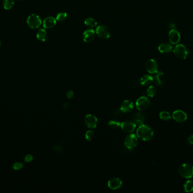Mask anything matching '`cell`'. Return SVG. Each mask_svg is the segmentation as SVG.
I'll use <instances>...</instances> for the list:
<instances>
[{
    "mask_svg": "<svg viewBox=\"0 0 193 193\" xmlns=\"http://www.w3.org/2000/svg\"><path fill=\"white\" fill-rule=\"evenodd\" d=\"M136 133L137 137L142 141H150L154 137V132L152 129L145 124L139 126Z\"/></svg>",
    "mask_w": 193,
    "mask_h": 193,
    "instance_id": "6da1fadb",
    "label": "cell"
},
{
    "mask_svg": "<svg viewBox=\"0 0 193 193\" xmlns=\"http://www.w3.org/2000/svg\"><path fill=\"white\" fill-rule=\"evenodd\" d=\"M174 53L176 56L180 59H186L189 55L188 49L182 44L176 45L174 48Z\"/></svg>",
    "mask_w": 193,
    "mask_h": 193,
    "instance_id": "7a4b0ae2",
    "label": "cell"
},
{
    "mask_svg": "<svg viewBox=\"0 0 193 193\" xmlns=\"http://www.w3.org/2000/svg\"><path fill=\"white\" fill-rule=\"evenodd\" d=\"M178 173L183 178H191L193 177V166L189 164H183L179 168Z\"/></svg>",
    "mask_w": 193,
    "mask_h": 193,
    "instance_id": "3957f363",
    "label": "cell"
},
{
    "mask_svg": "<svg viewBox=\"0 0 193 193\" xmlns=\"http://www.w3.org/2000/svg\"><path fill=\"white\" fill-rule=\"evenodd\" d=\"M27 23L31 29H37L41 25L42 22L39 15L35 14H32L28 16L27 20Z\"/></svg>",
    "mask_w": 193,
    "mask_h": 193,
    "instance_id": "277c9868",
    "label": "cell"
},
{
    "mask_svg": "<svg viewBox=\"0 0 193 193\" xmlns=\"http://www.w3.org/2000/svg\"><path fill=\"white\" fill-rule=\"evenodd\" d=\"M124 145L129 150L135 148L138 145V139L135 134H130L128 135L124 140Z\"/></svg>",
    "mask_w": 193,
    "mask_h": 193,
    "instance_id": "5b68a950",
    "label": "cell"
},
{
    "mask_svg": "<svg viewBox=\"0 0 193 193\" xmlns=\"http://www.w3.org/2000/svg\"><path fill=\"white\" fill-rule=\"evenodd\" d=\"M150 100L146 96H141L135 102L136 108L139 111H144L149 107L150 105Z\"/></svg>",
    "mask_w": 193,
    "mask_h": 193,
    "instance_id": "8992f818",
    "label": "cell"
},
{
    "mask_svg": "<svg viewBox=\"0 0 193 193\" xmlns=\"http://www.w3.org/2000/svg\"><path fill=\"white\" fill-rule=\"evenodd\" d=\"M96 33L100 38L102 39H109L111 35L109 28L105 25H100L97 27Z\"/></svg>",
    "mask_w": 193,
    "mask_h": 193,
    "instance_id": "52a82bcc",
    "label": "cell"
},
{
    "mask_svg": "<svg viewBox=\"0 0 193 193\" xmlns=\"http://www.w3.org/2000/svg\"><path fill=\"white\" fill-rule=\"evenodd\" d=\"M136 125H137L133 121H126L121 123L120 127L122 131L127 133H131L135 131L136 128Z\"/></svg>",
    "mask_w": 193,
    "mask_h": 193,
    "instance_id": "ba28073f",
    "label": "cell"
},
{
    "mask_svg": "<svg viewBox=\"0 0 193 193\" xmlns=\"http://www.w3.org/2000/svg\"><path fill=\"white\" fill-rule=\"evenodd\" d=\"M97 123H98V120L94 115L89 114L85 116V124L88 128L91 129H94L96 128Z\"/></svg>",
    "mask_w": 193,
    "mask_h": 193,
    "instance_id": "9c48e42d",
    "label": "cell"
},
{
    "mask_svg": "<svg viewBox=\"0 0 193 193\" xmlns=\"http://www.w3.org/2000/svg\"><path fill=\"white\" fill-rule=\"evenodd\" d=\"M145 68L150 74H155L158 72V65L157 61L154 59L148 60L145 65Z\"/></svg>",
    "mask_w": 193,
    "mask_h": 193,
    "instance_id": "30bf717a",
    "label": "cell"
},
{
    "mask_svg": "<svg viewBox=\"0 0 193 193\" xmlns=\"http://www.w3.org/2000/svg\"><path fill=\"white\" fill-rule=\"evenodd\" d=\"M122 181L119 178H113L109 181L107 185L110 189L113 190H118L122 186Z\"/></svg>",
    "mask_w": 193,
    "mask_h": 193,
    "instance_id": "8fae6325",
    "label": "cell"
},
{
    "mask_svg": "<svg viewBox=\"0 0 193 193\" xmlns=\"http://www.w3.org/2000/svg\"><path fill=\"white\" fill-rule=\"evenodd\" d=\"M169 40L172 44L176 45L180 41V33L176 29H172L169 33Z\"/></svg>",
    "mask_w": 193,
    "mask_h": 193,
    "instance_id": "7c38bea8",
    "label": "cell"
},
{
    "mask_svg": "<svg viewBox=\"0 0 193 193\" xmlns=\"http://www.w3.org/2000/svg\"><path fill=\"white\" fill-rule=\"evenodd\" d=\"M172 117L174 120L178 122H183L187 119V113L181 110H177L174 112Z\"/></svg>",
    "mask_w": 193,
    "mask_h": 193,
    "instance_id": "4fadbf2b",
    "label": "cell"
},
{
    "mask_svg": "<svg viewBox=\"0 0 193 193\" xmlns=\"http://www.w3.org/2000/svg\"><path fill=\"white\" fill-rule=\"evenodd\" d=\"M133 108H134V104L133 102L129 100H126L122 102V104L120 105V110L122 113H129L132 111L133 109Z\"/></svg>",
    "mask_w": 193,
    "mask_h": 193,
    "instance_id": "5bb4252c",
    "label": "cell"
},
{
    "mask_svg": "<svg viewBox=\"0 0 193 193\" xmlns=\"http://www.w3.org/2000/svg\"><path fill=\"white\" fill-rule=\"evenodd\" d=\"M96 33L92 29H88L83 33V40L85 43H90L95 39Z\"/></svg>",
    "mask_w": 193,
    "mask_h": 193,
    "instance_id": "9a60e30c",
    "label": "cell"
},
{
    "mask_svg": "<svg viewBox=\"0 0 193 193\" xmlns=\"http://www.w3.org/2000/svg\"><path fill=\"white\" fill-rule=\"evenodd\" d=\"M132 120L136 125H141L144 124L145 121V115L142 112L135 113L132 116Z\"/></svg>",
    "mask_w": 193,
    "mask_h": 193,
    "instance_id": "2e32d148",
    "label": "cell"
},
{
    "mask_svg": "<svg viewBox=\"0 0 193 193\" xmlns=\"http://www.w3.org/2000/svg\"><path fill=\"white\" fill-rule=\"evenodd\" d=\"M57 20L52 16L46 18L43 22V26L45 29H52L56 25Z\"/></svg>",
    "mask_w": 193,
    "mask_h": 193,
    "instance_id": "e0dca14e",
    "label": "cell"
},
{
    "mask_svg": "<svg viewBox=\"0 0 193 193\" xmlns=\"http://www.w3.org/2000/svg\"><path fill=\"white\" fill-rule=\"evenodd\" d=\"M154 74V75L153 76V82L157 86H161L163 85V72H157Z\"/></svg>",
    "mask_w": 193,
    "mask_h": 193,
    "instance_id": "ac0fdd59",
    "label": "cell"
},
{
    "mask_svg": "<svg viewBox=\"0 0 193 193\" xmlns=\"http://www.w3.org/2000/svg\"><path fill=\"white\" fill-rule=\"evenodd\" d=\"M158 50L160 52L162 53H166L171 52L172 50V46L169 43H161L158 46Z\"/></svg>",
    "mask_w": 193,
    "mask_h": 193,
    "instance_id": "d6986e66",
    "label": "cell"
},
{
    "mask_svg": "<svg viewBox=\"0 0 193 193\" xmlns=\"http://www.w3.org/2000/svg\"><path fill=\"white\" fill-rule=\"evenodd\" d=\"M153 82V77L150 75H144L140 79V83L142 86H148Z\"/></svg>",
    "mask_w": 193,
    "mask_h": 193,
    "instance_id": "ffe728a7",
    "label": "cell"
},
{
    "mask_svg": "<svg viewBox=\"0 0 193 193\" xmlns=\"http://www.w3.org/2000/svg\"><path fill=\"white\" fill-rule=\"evenodd\" d=\"M47 36H48V34H47L46 30L45 29H39L37 33V34H36L37 38L41 42H45L47 39Z\"/></svg>",
    "mask_w": 193,
    "mask_h": 193,
    "instance_id": "44dd1931",
    "label": "cell"
},
{
    "mask_svg": "<svg viewBox=\"0 0 193 193\" xmlns=\"http://www.w3.org/2000/svg\"><path fill=\"white\" fill-rule=\"evenodd\" d=\"M84 23L87 27H89L91 29L96 27L97 25V22L96 20H94L93 18H87V20H85Z\"/></svg>",
    "mask_w": 193,
    "mask_h": 193,
    "instance_id": "7402d4cb",
    "label": "cell"
},
{
    "mask_svg": "<svg viewBox=\"0 0 193 193\" xmlns=\"http://www.w3.org/2000/svg\"><path fill=\"white\" fill-rule=\"evenodd\" d=\"M184 190L187 193H190L193 191V181L188 180L184 184Z\"/></svg>",
    "mask_w": 193,
    "mask_h": 193,
    "instance_id": "603a6c76",
    "label": "cell"
},
{
    "mask_svg": "<svg viewBox=\"0 0 193 193\" xmlns=\"http://www.w3.org/2000/svg\"><path fill=\"white\" fill-rule=\"evenodd\" d=\"M146 93L149 97L153 98L157 94V89L154 86H150L146 91Z\"/></svg>",
    "mask_w": 193,
    "mask_h": 193,
    "instance_id": "cb8c5ba5",
    "label": "cell"
},
{
    "mask_svg": "<svg viewBox=\"0 0 193 193\" xmlns=\"http://www.w3.org/2000/svg\"><path fill=\"white\" fill-rule=\"evenodd\" d=\"M159 117L161 120L164 121H168L171 119V114L167 111L161 112L159 114Z\"/></svg>",
    "mask_w": 193,
    "mask_h": 193,
    "instance_id": "d4e9b609",
    "label": "cell"
},
{
    "mask_svg": "<svg viewBox=\"0 0 193 193\" xmlns=\"http://www.w3.org/2000/svg\"><path fill=\"white\" fill-rule=\"evenodd\" d=\"M14 5V0H4L3 7L5 10H9Z\"/></svg>",
    "mask_w": 193,
    "mask_h": 193,
    "instance_id": "484cf974",
    "label": "cell"
},
{
    "mask_svg": "<svg viewBox=\"0 0 193 193\" xmlns=\"http://www.w3.org/2000/svg\"><path fill=\"white\" fill-rule=\"evenodd\" d=\"M121 123L116 120H111L109 122V126L113 129H117L120 127Z\"/></svg>",
    "mask_w": 193,
    "mask_h": 193,
    "instance_id": "4316f807",
    "label": "cell"
},
{
    "mask_svg": "<svg viewBox=\"0 0 193 193\" xmlns=\"http://www.w3.org/2000/svg\"><path fill=\"white\" fill-rule=\"evenodd\" d=\"M67 18V14L66 13H61L58 14L57 16L56 17V20H58V22H64L65 20Z\"/></svg>",
    "mask_w": 193,
    "mask_h": 193,
    "instance_id": "83f0119b",
    "label": "cell"
},
{
    "mask_svg": "<svg viewBox=\"0 0 193 193\" xmlns=\"http://www.w3.org/2000/svg\"><path fill=\"white\" fill-rule=\"evenodd\" d=\"M94 136V133L93 130H88L86 132L85 137L87 141H92Z\"/></svg>",
    "mask_w": 193,
    "mask_h": 193,
    "instance_id": "f1b7e54d",
    "label": "cell"
},
{
    "mask_svg": "<svg viewBox=\"0 0 193 193\" xmlns=\"http://www.w3.org/2000/svg\"><path fill=\"white\" fill-rule=\"evenodd\" d=\"M23 167V164L20 162H16L13 165V169L14 170H18L21 169Z\"/></svg>",
    "mask_w": 193,
    "mask_h": 193,
    "instance_id": "f546056e",
    "label": "cell"
},
{
    "mask_svg": "<svg viewBox=\"0 0 193 193\" xmlns=\"http://www.w3.org/2000/svg\"><path fill=\"white\" fill-rule=\"evenodd\" d=\"M33 156L31 154H28V155H27L25 157H24V161L26 163H29L31 161H32L33 160Z\"/></svg>",
    "mask_w": 193,
    "mask_h": 193,
    "instance_id": "4dcf8cb0",
    "label": "cell"
},
{
    "mask_svg": "<svg viewBox=\"0 0 193 193\" xmlns=\"http://www.w3.org/2000/svg\"><path fill=\"white\" fill-rule=\"evenodd\" d=\"M74 92L72 91H71V90L68 91L67 92V94H66V96H67V98L68 99H69L72 98L74 97Z\"/></svg>",
    "mask_w": 193,
    "mask_h": 193,
    "instance_id": "1f68e13d",
    "label": "cell"
},
{
    "mask_svg": "<svg viewBox=\"0 0 193 193\" xmlns=\"http://www.w3.org/2000/svg\"><path fill=\"white\" fill-rule=\"evenodd\" d=\"M53 150L57 152H62V151L63 150V148L61 146H55L54 147H53Z\"/></svg>",
    "mask_w": 193,
    "mask_h": 193,
    "instance_id": "d6a6232c",
    "label": "cell"
},
{
    "mask_svg": "<svg viewBox=\"0 0 193 193\" xmlns=\"http://www.w3.org/2000/svg\"><path fill=\"white\" fill-rule=\"evenodd\" d=\"M187 142L190 144H193V135H190V137H189L187 139Z\"/></svg>",
    "mask_w": 193,
    "mask_h": 193,
    "instance_id": "836d02e7",
    "label": "cell"
},
{
    "mask_svg": "<svg viewBox=\"0 0 193 193\" xmlns=\"http://www.w3.org/2000/svg\"><path fill=\"white\" fill-rule=\"evenodd\" d=\"M168 26L169 27V29H170L172 30V29H175L176 25L174 23H170L168 24Z\"/></svg>",
    "mask_w": 193,
    "mask_h": 193,
    "instance_id": "e575fe53",
    "label": "cell"
},
{
    "mask_svg": "<svg viewBox=\"0 0 193 193\" xmlns=\"http://www.w3.org/2000/svg\"><path fill=\"white\" fill-rule=\"evenodd\" d=\"M63 107L65 109H67L69 107V104H68L67 103H65L63 105Z\"/></svg>",
    "mask_w": 193,
    "mask_h": 193,
    "instance_id": "d590c367",
    "label": "cell"
},
{
    "mask_svg": "<svg viewBox=\"0 0 193 193\" xmlns=\"http://www.w3.org/2000/svg\"><path fill=\"white\" fill-rule=\"evenodd\" d=\"M0 46H1V41H0Z\"/></svg>",
    "mask_w": 193,
    "mask_h": 193,
    "instance_id": "8d00e7d4",
    "label": "cell"
}]
</instances>
